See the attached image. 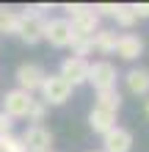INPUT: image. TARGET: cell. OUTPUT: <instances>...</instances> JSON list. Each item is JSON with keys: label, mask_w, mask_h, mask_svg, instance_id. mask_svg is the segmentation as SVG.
Segmentation results:
<instances>
[{"label": "cell", "mask_w": 149, "mask_h": 152, "mask_svg": "<svg viewBox=\"0 0 149 152\" xmlns=\"http://www.w3.org/2000/svg\"><path fill=\"white\" fill-rule=\"evenodd\" d=\"M113 20H116V25H121V28H133V25L138 22V17H135V11H133V6L119 3V6H116V14H113Z\"/></svg>", "instance_id": "cell-17"}, {"label": "cell", "mask_w": 149, "mask_h": 152, "mask_svg": "<svg viewBox=\"0 0 149 152\" xmlns=\"http://www.w3.org/2000/svg\"><path fill=\"white\" fill-rule=\"evenodd\" d=\"M133 11H135L138 20H149V3H135V6H133Z\"/></svg>", "instance_id": "cell-24"}, {"label": "cell", "mask_w": 149, "mask_h": 152, "mask_svg": "<svg viewBox=\"0 0 149 152\" xmlns=\"http://www.w3.org/2000/svg\"><path fill=\"white\" fill-rule=\"evenodd\" d=\"M144 53V39L138 33H121L116 42V56L124 61H138Z\"/></svg>", "instance_id": "cell-10"}, {"label": "cell", "mask_w": 149, "mask_h": 152, "mask_svg": "<svg viewBox=\"0 0 149 152\" xmlns=\"http://www.w3.org/2000/svg\"><path fill=\"white\" fill-rule=\"evenodd\" d=\"M144 111H146V116H149V100H146V102H144Z\"/></svg>", "instance_id": "cell-25"}, {"label": "cell", "mask_w": 149, "mask_h": 152, "mask_svg": "<svg viewBox=\"0 0 149 152\" xmlns=\"http://www.w3.org/2000/svg\"><path fill=\"white\" fill-rule=\"evenodd\" d=\"M44 42H50L52 47L64 50L72 42V25H69L66 17H52V20H44Z\"/></svg>", "instance_id": "cell-7"}, {"label": "cell", "mask_w": 149, "mask_h": 152, "mask_svg": "<svg viewBox=\"0 0 149 152\" xmlns=\"http://www.w3.org/2000/svg\"><path fill=\"white\" fill-rule=\"evenodd\" d=\"M89 127L94 133H100V136H105V133H110L116 127V113L102 111V108H91L89 111Z\"/></svg>", "instance_id": "cell-13"}, {"label": "cell", "mask_w": 149, "mask_h": 152, "mask_svg": "<svg viewBox=\"0 0 149 152\" xmlns=\"http://www.w3.org/2000/svg\"><path fill=\"white\" fill-rule=\"evenodd\" d=\"M124 86L133 97H149V69L144 66H133L124 75Z\"/></svg>", "instance_id": "cell-11"}, {"label": "cell", "mask_w": 149, "mask_h": 152, "mask_svg": "<svg viewBox=\"0 0 149 152\" xmlns=\"http://www.w3.org/2000/svg\"><path fill=\"white\" fill-rule=\"evenodd\" d=\"M116 6L119 3H97V6H94V14H97V17H113V14H116Z\"/></svg>", "instance_id": "cell-21"}, {"label": "cell", "mask_w": 149, "mask_h": 152, "mask_svg": "<svg viewBox=\"0 0 149 152\" xmlns=\"http://www.w3.org/2000/svg\"><path fill=\"white\" fill-rule=\"evenodd\" d=\"M89 152H102V149H89Z\"/></svg>", "instance_id": "cell-26"}, {"label": "cell", "mask_w": 149, "mask_h": 152, "mask_svg": "<svg viewBox=\"0 0 149 152\" xmlns=\"http://www.w3.org/2000/svg\"><path fill=\"white\" fill-rule=\"evenodd\" d=\"M36 97L28 94V91H22V88H11V91H6L3 94V113L6 116H11V119H25L31 111V105Z\"/></svg>", "instance_id": "cell-4"}, {"label": "cell", "mask_w": 149, "mask_h": 152, "mask_svg": "<svg viewBox=\"0 0 149 152\" xmlns=\"http://www.w3.org/2000/svg\"><path fill=\"white\" fill-rule=\"evenodd\" d=\"M130 149H133V133L121 124H116L110 133L102 136V152H130Z\"/></svg>", "instance_id": "cell-9"}, {"label": "cell", "mask_w": 149, "mask_h": 152, "mask_svg": "<svg viewBox=\"0 0 149 152\" xmlns=\"http://www.w3.org/2000/svg\"><path fill=\"white\" fill-rule=\"evenodd\" d=\"M119 80V69L110 64V61H94L89 64V83L94 86V91H108V88H116Z\"/></svg>", "instance_id": "cell-3"}, {"label": "cell", "mask_w": 149, "mask_h": 152, "mask_svg": "<svg viewBox=\"0 0 149 152\" xmlns=\"http://www.w3.org/2000/svg\"><path fill=\"white\" fill-rule=\"evenodd\" d=\"M58 75L66 80L72 88L89 83V61L86 58H77V56H66L58 66Z\"/></svg>", "instance_id": "cell-5"}, {"label": "cell", "mask_w": 149, "mask_h": 152, "mask_svg": "<svg viewBox=\"0 0 149 152\" xmlns=\"http://www.w3.org/2000/svg\"><path fill=\"white\" fill-rule=\"evenodd\" d=\"M91 39H94V50L102 53V56H110V53H116V42H119L116 31H110V28H100Z\"/></svg>", "instance_id": "cell-14"}, {"label": "cell", "mask_w": 149, "mask_h": 152, "mask_svg": "<svg viewBox=\"0 0 149 152\" xmlns=\"http://www.w3.org/2000/svg\"><path fill=\"white\" fill-rule=\"evenodd\" d=\"M14 36H20L25 44H39L44 39V17L33 14V11H17V31Z\"/></svg>", "instance_id": "cell-1"}, {"label": "cell", "mask_w": 149, "mask_h": 152, "mask_svg": "<svg viewBox=\"0 0 149 152\" xmlns=\"http://www.w3.org/2000/svg\"><path fill=\"white\" fill-rule=\"evenodd\" d=\"M69 47H72V56L86 58V56H91V53H94V39L91 36H77V33H72Z\"/></svg>", "instance_id": "cell-16"}, {"label": "cell", "mask_w": 149, "mask_h": 152, "mask_svg": "<svg viewBox=\"0 0 149 152\" xmlns=\"http://www.w3.org/2000/svg\"><path fill=\"white\" fill-rule=\"evenodd\" d=\"M72 91H75V88L69 86V83H66V80L61 77L58 72H55V75H47L44 80H41V88H39V94H41V102H44L47 108L69 102Z\"/></svg>", "instance_id": "cell-2"}, {"label": "cell", "mask_w": 149, "mask_h": 152, "mask_svg": "<svg viewBox=\"0 0 149 152\" xmlns=\"http://www.w3.org/2000/svg\"><path fill=\"white\" fill-rule=\"evenodd\" d=\"M14 77H17V88L33 94V91H39V88H41V80L47 77V72H44V66H41V64H20Z\"/></svg>", "instance_id": "cell-8"}, {"label": "cell", "mask_w": 149, "mask_h": 152, "mask_svg": "<svg viewBox=\"0 0 149 152\" xmlns=\"http://www.w3.org/2000/svg\"><path fill=\"white\" fill-rule=\"evenodd\" d=\"M8 133H14V119L0 111V136H8Z\"/></svg>", "instance_id": "cell-22"}, {"label": "cell", "mask_w": 149, "mask_h": 152, "mask_svg": "<svg viewBox=\"0 0 149 152\" xmlns=\"http://www.w3.org/2000/svg\"><path fill=\"white\" fill-rule=\"evenodd\" d=\"M47 111H50V108H47L41 100H33V105H31V111H28V116H25V119H28L31 124H41V122L47 119Z\"/></svg>", "instance_id": "cell-20"}, {"label": "cell", "mask_w": 149, "mask_h": 152, "mask_svg": "<svg viewBox=\"0 0 149 152\" xmlns=\"http://www.w3.org/2000/svg\"><path fill=\"white\" fill-rule=\"evenodd\" d=\"M89 8H91V6H86V3H69V6H66V14H69L66 20H72V17L83 14V11H89Z\"/></svg>", "instance_id": "cell-23"}, {"label": "cell", "mask_w": 149, "mask_h": 152, "mask_svg": "<svg viewBox=\"0 0 149 152\" xmlns=\"http://www.w3.org/2000/svg\"><path fill=\"white\" fill-rule=\"evenodd\" d=\"M94 108H102V111L119 113V108H121V94H119V88H108V91H97V100H94Z\"/></svg>", "instance_id": "cell-15"}, {"label": "cell", "mask_w": 149, "mask_h": 152, "mask_svg": "<svg viewBox=\"0 0 149 152\" xmlns=\"http://www.w3.org/2000/svg\"><path fill=\"white\" fill-rule=\"evenodd\" d=\"M20 138L28 152H52V141H55L44 124H28Z\"/></svg>", "instance_id": "cell-6"}, {"label": "cell", "mask_w": 149, "mask_h": 152, "mask_svg": "<svg viewBox=\"0 0 149 152\" xmlns=\"http://www.w3.org/2000/svg\"><path fill=\"white\" fill-rule=\"evenodd\" d=\"M17 31V11L14 8H3L0 6V33H14Z\"/></svg>", "instance_id": "cell-18"}, {"label": "cell", "mask_w": 149, "mask_h": 152, "mask_svg": "<svg viewBox=\"0 0 149 152\" xmlns=\"http://www.w3.org/2000/svg\"><path fill=\"white\" fill-rule=\"evenodd\" d=\"M0 152H28V149H25L20 136L8 133V136H0Z\"/></svg>", "instance_id": "cell-19"}, {"label": "cell", "mask_w": 149, "mask_h": 152, "mask_svg": "<svg viewBox=\"0 0 149 152\" xmlns=\"http://www.w3.org/2000/svg\"><path fill=\"white\" fill-rule=\"evenodd\" d=\"M69 25H72V33H77V36H94V33L100 31V17L94 14V6H91L89 11L72 17Z\"/></svg>", "instance_id": "cell-12"}]
</instances>
